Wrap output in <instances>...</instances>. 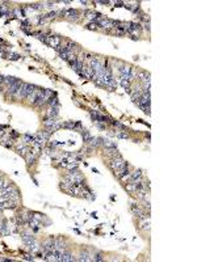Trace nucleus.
I'll list each match as a JSON object with an SVG mask.
<instances>
[{
  "instance_id": "9",
  "label": "nucleus",
  "mask_w": 197,
  "mask_h": 262,
  "mask_svg": "<svg viewBox=\"0 0 197 262\" xmlns=\"http://www.w3.org/2000/svg\"><path fill=\"white\" fill-rule=\"evenodd\" d=\"M64 16H66L67 19H71V20L78 19V11H75V9H67L66 12H64Z\"/></svg>"
},
{
  "instance_id": "14",
  "label": "nucleus",
  "mask_w": 197,
  "mask_h": 262,
  "mask_svg": "<svg viewBox=\"0 0 197 262\" xmlns=\"http://www.w3.org/2000/svg\"><path fill=\"white\" fill-rule=\"evenodd\" d=\"M141 219H142V228L143 229H150V218L143 216V218H141Z\"/></svg>"
},
{
  "instance_id": "10",
  "label": "nucleus",
  "mask_w": 197,
  "mask_h": 262,
  "mask_svg": "<svg viewBox=\"0 0 197 262\" xmlns=\"http://www.w3.org/2000/svg\"><path fill=\"white\" fill-rule=\"evenodd\" d=\"M58 109H59L58 106H51L48 110V117L49 118H55L58 115Z\"/></svg>"
},
{
  "instance_id": "13",
  "label": "nucleus",
  "mask_w": 197,
  "mask_h": 262,
  "mask_svg": "<svg viewBox=\"0 0 197 262\" xmlns=\"http://www.w3.org/2000/svg\"><path fill=\"white\" fill-rule=\"evenodd\" d=\"M63 127H70V129H75V127H80V122H66L62 125Z\"/></svg>"
},
{
  "instance_id": "18",
  "label": "nucleus",
  "mask_w": 197,
  "mask_h": 262,
  "mask_svg": "<svg viewBox=\"0 0 197 262\" xmlns=\"http://www.w3.org/2000/svg\"><path fill=\"white\" fill-rule=\"evenodd\" d=\"M4 81L8 84V85H11V84H13V83H16V81H19L16 77H12V76H7L4 79Z\"/></svg>"
},
{
  "instance_id": "4",
  "label": "nucleus",
  "mask_w": 197,
  "mask_h": 262,
  "mask_svg": "<svg viewBox=\"0 0 197 262\" xmlns=\"http://www.w3.org/2000/svg\"><path fill=\"white\" fill-rule=\"evenodd\" d=\"M40 93H41V89L40 88H37V87H34V89L30 93H29V96L26 98H28V101L30 104H36L37 102V100H38V96H40Z\"/></svg>"
},
{
  "instance_id": "20",
  "label": "nucleus",
  "mask_w": 197,
  "mask_h": 262,
  "mask_svg": "<svg viewBox=\"0 0 197 262\" xmlns=\"http://www.w3.org/2000/svg\"><path fill=\"white\" fill-rule=\"evenodd\" d=\"M82 135H83V139H84V142H88L91 139V135H89V132H88L87 130H84L83 132H82Z\"/></svg>"
},
{
  "instance_id": "16",
  "label": "nucleus",
  "mask_w": 197,
  "mask_h": 262,
  "mask_svg": "<svg viewBox=\"0 0 197 262\" xmlns=\"http://www.w3.org/2000/svg\"><path fill=\"white\" fill-rule=\"evenodd\" d=\"M99 142H101V139H100V138H92V136H91V139L88 140V143H89L91 145H93V147H97V145L100 144Z\"/></svg>"
},
{
  "instance_id": "22",
  "label": "nucleus",
  "mask_w": 197,
  "mask_h": 262,
  "mask_svg": "<svg viewBox=\"0 0 197 262\" xmlns=\"http://www.w3.org/2000/svg\"><path fill=\"white\" fill-rule=\"evenodd\" d=\"M96 28H97V22H95V24L92 22V24L88 25V29H96Z\"/></svg>"
},
{
  "instance_id": "5",
  "label": "nucleus",
  "mask_w": 197,
  "mask_h": 262,
  "mask_svg": "<svg viewBox=\"0 0 197 262\" xmlns=\"http://www.w3.org/2000/svg\"><path fill=\"white\" fill-rule=\"evenodd\" d=\"M45 42H48L50 46H53V47L58 49V47H59V45H61V38H59V37H57V36H54V37H48Z\"/></svg>"
},
{
  "instance_id": "12",
  "label": "nucleus",
  "mask_w": 197,
  "mask_h": 262,
  "mask_svg": "<svg viewBox=\"0 0 197 262\" xmlns=\"http://www.w3.org/2000/svg\"><path fill=\"white\" fill-rule=\"evenodd\" d=\"M91 257H92V256H91L89 253L84 252V253H80V257H79L78 260H79V261H93Z\"/></svg>"
},
{
  "instance_id": "2",
  "label": "nucleus",
  "mask_w": 197,
  "mask_h": 262,
  "mask_svg": "<svg viewBox=\"0 0 197 262\" xmlns=\"http://www.w3.org/2000/svg\"><path fill=\"white\" fill-rule=\"evenodd\" d=\"M33 89H34V85H30V84L24 83V84H21V87H20L19 92L16 93V96H17V97H20V98H26L29 96V93L33 91Z\"/></svg>"
},
{
  "instance_id": "15",
  "label": "nucleus",
  "mask_w": 197,
  "mask_h": 262,
  "mask_svg": "<svg viewBox=\"0 0 197 262\" xmlns=\"http://www.w3.org/2000/svg\"><path fill=\"white\" fill-rule=\"evenodd\" d=\"M48 102H49L50 106H58V97H57L55 94H54V96H51V97L49 98Z\"/></svg>"
},
{
  "instance_id": "7",
  "label": "nucleus",
  "mask_w": 197,
  "mask_h": 262,
  "mask_svg": "<svg viewBox=\"0 0 197 262\" xmlns=\"http://www.w3.org/2000/svg\"><path fill=\"white\" fill-rule=\"evenodd\" d=\"M37 156H38V152H37V151H33V152H29V155L26 156V162H28L29 165L34 164V162H36Z\"/></svg>"
},
{
  "instance_id": "3",
  "label": "nucleus",
  "mask_w": 197,
  "mask_h": 262,
  "mask_svg": "<svg viewBox=\"0 0 197 262\" xmlns=\"http://www.w3.org/2000/svg\"><path fill=\"white\" fill-rule=\"evenodd\" d=\"M125 165H128L125 161L121 159V156H117V157H114L113 160H112V162H110V168L113 169L114 172H117V170H120L121 168H123Z\"/></svg>"
},
{
  "instance_id": "23",
  "label": "nucleus",
  "mask_w": 197,
  "mask_h": 262,
  "mask_svg": "<svg viewBox=\"0 0 197 262\" xmlns=\"http://www.w3.org/2000/svg\"><path fill=\"white\" fill-rule=\"evenodd\" d=\"M24 258H25V260H28V261H32V260H33V257H30V256H25Z\"/></svg>"
},
{
  "instance_id": "19",
  "label": "nucleus",
  "mask_w": 197,
  "mask_h": 262,
  "mask_svg": "<svg viewBox=\"0 0 197 262\" xmlns=\"http://www.w3.org/2000/svg\"><path fill=\"white\" fill-rule=\"evenodd\" d=\"M121 85L126 89V91H129V88H130V81L126 80V79H121Z\"/></svg>"
},
{
  "instance_id": "8",
  "label": "nucleus",
  "mask_w": 197,
  "mask_h": 262,
  "mask_svg": "<svg viewBox=\"0 0 197 262\" xmlns=\"http://www.w3.org/2000/svg\"><path fill=\"white\" fill-rule=\"evenodd\" d=\"M59 261H62V262H72V261H74V257H72V254L70 252H64V250H63V253H62Z\"/></svg>"
},
{
  "instance_id": "21",
  "label": "nucleus",
  "mask_w": 197,
  "mask_h": 262,
  "mask_svg": "<svg viewBox=\"0 0 197 262\" xmlns=\"http://www.w3.org/2000/svg\"><path fill=\"white\" fill-rule=\"evenodd\" d=\"M92 260L93 261H104V258H102V256L100 254V253H97V254H95V256H92Z\"/></svg>"
},
{
  "instance_id": "1",
  "label": "nucleus",
  "mask_w": 197,
  "mask_h": 262,
  "mask_svg": "<svg viewBox=\"0 0 197 262\" xmlns=\"http://www.w3.org/2000/svg\"><path fill=\"white\" fill-rule=\"evenodd\" d=\"M53 96V92L49 91V89H41V93L40 96H38V100L36 105H38V106H42V105H45L46 102L49 101V98Z\"/></svg>"
},
{
  "instance_id": "11",
  "label": "nucleus",
  "mask_w": 197,
  "mask_h": 262,
  "mask_svg": "<svg viewBox=\"0 0 197 262\" xmlns=\"http://www.w3.org/2000/svg\"><path fill=\"white\" fill-rule=\"evenodd\" d=\"M28 151H29V148L26 147L25 144H21V145H19V147H17V152H19V155H21V156H25Z\"/></svg>"
},
{
  "instance_id": "6",
  "label": "nucleus",
  "mask_w": 197,
  "mask_h": 262,
  "mask_svg": "<svg viewBox=\"0 0 197 262\" xmlns=\"http://www.w3.org/2000/svg\"><path fill=\"white\" fill-rule=\"evenodd\" d=\"M20 87H21V83H20V81H16V83L11 84L9 88H8V93H9V94H12V96H13V94H16V93L19 92Z\"/></svg>"
},
{
  "instance_id": "17",
  "label": "nucleus",
  "mask_w": 197,
  "mask_h": 262,
  "mask_svg": "<svg viewBox=\"0 0 197 262\" xmlns=\"http://www.w3.org/2000/svg\"><path fill=\"white\" fill-rule=\"evenodd\" d=\"M114 135H116L117 138H121V139H128V138H129V135H128V132H126V131H117Z\"/></svg>"
}]
</instances>
